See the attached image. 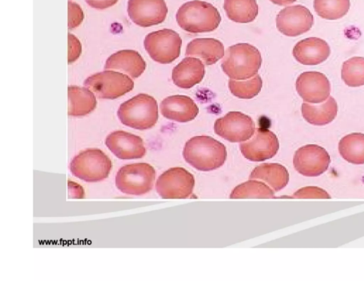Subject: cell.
Instances as JSON below:
<instances>
[{
    "mask_svg": "<svg viewBox=\"0 0 364 281\" xmlns=\"http://www.w3.org/2000/svg\"><path fill=\"white\" fill-rule=\"evenodd\" d=\"M279 147L274 133L267 129L257 128L253 137L242 142L240 149L242 155L250 161H261L273 157Z\"/></svg>",
    "mask_w": 364,
    "mask_h": 281,
    "instance_id": "cell-13",
    "label": "cell"
},
{
    "mask_svg": "<svg viewBox=\"0 0 364 281\" xmlns=\"http://www.w3.org/2000/svg\"><path fill=\"white\" fill-rule=\"evenodd\" d=\"M185 160L195 169L209 171L220 167L225 161V147L209 136H196L188 139L183 148Z\"/></svg>",
    "mask_w": 364,
    "mask_h": 281,
    "instance_id": "cell-1",
    "label": "cell"
},
{
    "mask_svg": "<svg viewBox=\"0 0 364 281\" xmlns=\"http://www.w3.org/2000/svg\"><path fill=\"white\" fill-rule=\"evenodd\" d=\"M118 0H85L87 4L92 8L105 9L117 3Z\"/></svg>",
    "mask_w": 364,
    "mask_h": 281,
    "instance_id": "cell-34",
    "label": "cell"
},
{
    "mask_svg": "<svg viewBox=\"0 0 364 281\" xmlns=\"http://www.w3.org/2000/svg\"><path fill=\"white\" fill-rule=\"evenodd\" d=\"M84 85L102 99H115L131 91L133 80L121 73L106 70L88 77Z\"/></svg>",
    "mask_w": 364,
    "mask_h": 281,
    "instance_id": "cell-8",
    "label": "cell"
},
{
    "mask_svg": "<svg viewBox=\"0 0 364 281\" xmlns=\"http://www.w3.org/2000/svg\"><path fill=\"white\" fill-rule=\"evenodd\" d=\"M195 185L192 174L181 167L164 171L156 182V189L163 198H185L191 196Z\"/></svg>",
    "mask_w": 364,
    "mask_h": 281,
    "instance_id": "cell-9",
    "label": "cell"
},
{
    "mask_svg": "<svg viewBox=\"0 0 364 281\" xmlns=\"http://www.w3.org/2000/svg\"><path fill=\"white\" fill-rule=\"evenodd\" d=\"M155 176V170L150 164H129L119 169L115 177V185L124 193L140 196L151 190Z\"/></svg>",
    "mask_w": 364,
    "mask_h": 281,
    "instance_id": "cell-6",
    "label": "cell"
},
{
    "mask_svg": "<svg viewBox=\"0 0 364 281\" xmlns=\"http://www.w3.org/2000/svg\"><path fill=\"white\" fill-rule=\"evenodd\" d=\"M337 112V102L331 96L319 105L306 102L301 105L303 117L314 125L321 126L331 122L336 117Z\"/></svg>",
    "mask_w": 364,
    "mask_h": 281,
    "instance_id": "cell-22",
    "label": "cell"
},
{
    "mask_svg": "<svg viewBox=\"0 0 364 281\" xmlns=\"http://www.w3.org/2000/svg\"><path fill=\"white\" fill-rule=\"evenodd\" d=\"M296 60L306 65H316L326 60L330 53V46L324 40L310 37L299 41L292 51Z\"/></svg>",
    "mask_w": 364,
    "mask_h": 281,
    "instance_id": "cell-17",
    "label": "cell"
},
{
    "mask_svg": "<svg viewBox=\"0 0 364 281\" xmlns=\"http://www.w3.org/2000/svg\"><path fill=\"white\" fill-rule=\"evenodd\" d=\"M250 179L262 180L274 191H278L288 184L289 173L280 164L266 163L255 167L250 174Z\"/></svg>",
    "mask_w": 364,
    "mask_h": 281,
    "instance_id": "cell-23",
    "label": "cell"
},
{
    "mask_svg": "<svg viewBox=\"0 0 364 281\" xmlns=\"http://www.w3.org/2000/svg\"><path fill=\"white\" fill-rule=\"evenodd\" d=\"M341 157L354 164H364V134L354 132L344 136L338 143Z\"/></svg>",
    "mask_w": 364,
    "mask_h": 281,
    "instance_id": "cell-26",
    "label": "cell"
},
{
    "mask_svg": "<svg viewBox=\"0 0 364 281\" xmlns=\"http://www.w3.org/2000/svg\"><path fill=\"white\" fill-rule=\"evenodd\" d=\"M117 116L122 124L129 127L139 130L150 129L158 120L157 102L147 94H138L121 104Z\"/></svg>",
    "mask_w": 364,
    "mask_h": 281,
    "instance_id": "cell-4",
    "label": "cell"
},
{
    "mask_svg": "<svg viewBox=\"0 0 364 281\" xmlns=\"http://www.w3.org/2000/svg\"><path fill=\"white\" fill-rule=\"evenodd\" d=\"M105 69L119 70L133 78L140 76L146 68V63L134 50H122L111 55L107 60Z\"/></svg>",
    "mask_w": 364,
    "mask_h": 281,
    "instance_id": "cell-20",
    "label": "cell"
},
{
    "mask_svg": "<svg viewBox=\"0 0 364 281\" xmlns=\"http://www.w3.org/2000/svg\"><path fill=\"white\" fill-rule=\"evenodd\" d=\"M182 40L178 33L164 28L146 36L144 46L150 57L155 61L168 64L178 58Z\"/></svg>",
    "mask_w": 364,
    "mask_h": 281,
    "instance_id": "cell-7",
    "label": "cell"
},
{
    "mask_svg": "<svg viewBox=\"0 0 364 281\" xmlns=\"http://www.w3.org/2000/svg\"><path fill=\"white\" fill-rule=\"evenodd\" d=\"M296 89L304 101L318 104L328 98L331 84L324 74L317 71H306L297 78Z\"/></svg>",
    "mask_w": 364,
    "mask_h": 281,
    "instance_id": "cell-15",
    "label": "cell"
},
{
    "mask_svg": "<svg viewBox=\"0 0 364 281\" xmlns=\"http://www.w3.org/2000/svg\"><path fill=\"white\" fill-rule=\"evenodd\" d=\"M316 14L327 20H336L344 16L350 9L349 0H314Z\"/></svg>",
    "mask_w": 364,
    "mask_h": 281,
    "instance_id": "cell-27",
    "label": "cell"
},
{
    "mask_svg": "<svg viewBox=\"0 0 364 281\" xmlns=\"http://www.w3.org/2000/svg\"><path fill=\"white\" fill-rule=\"evenodd\" d=\"M221 67L230 78L245 80L256 75L262 64L259 50L247 43H236L228 48Z\"/></svg>",
    "mask_w": 364,
    "mask_h": 281,
    "instance_id": "cell-2",
    "label": "cell"
},
{
    "mask_svg": "<svg viewBox=\"0 0 364 281\" xmlns=\"http://www.w3.org/2000/svg\"><path fill=\"white\" fill-rule=\"evenodd\" d=\"M162 115L178 122L193 120L198 114L199 109L188 96L176 95L166 97L160 104Z\"/></svg>",
    "mask_w": 364,
    "mask_h": 281,
    "instance_id": "cell-18",
    "label": "cell"
},
{
    "mask_svg": "<svg viewBox=\"0 0 364 281\" xmlns=\"http://www.w3.org/2000/svg\"><path fill=\"white\" fill-rule=\"evenodd\" d=\"M83 19V13L80 7L75 3L68 2V28L70 29L78 26Z\"/></svg>",
    "mask_w": 364,
    "mask_h": 281,
    "instance_id": "cell-32",
    "label": "cell"
},
{
    "mask_svg": "<svg viewBox=\"0 0 364 281\" xmlns=\"http://www.w3.org/2000/svg\"><path fill=\"white\" fill-rule=\"evenodd\" d=\"M277 29L291 37L299 36L311 29L314 16L311 11L301 5H294L282 9L277 16Z\"/></svg>",
    "mask_w": 364,
    "mask_h": 281,
    "instance_id": "cell-12",
    "label": "cell"
},
{
    "mask_svg": "<svg viewBox=\"0 0 364 281\" xmlns=\"http://www.w3.org/2000/svg\"><path fill=\"white\" fill-rule=\"evenodd\" d=\"M231 198H274V191L262 182L250 180L236 186L231 192Z\"/></svg>",
    "mask_w": 364,
    "mask_h": 281,
    "instance_id": "cell-28",
    "label": "cell"
},
{
    "mask_svg": "<svg viewBox=\"0 0 364 281\" xmlns=\"http://www.w3.org/2000/svg\"><path fill=\"white\" fill-rule=\"evenodd\" d=\"M341 78L350 87L364 85V58L353 57L343 62Z\"/></svg>",
    "mask_w": 364,
    "mask_h": 281,
    "instance_id": "cell-29",
    "label": "cell"
},
{
    "mask_svg": "<svg viewBox=\"0 0 364 281\" xmlns=\"http://www.w3.org/2000/svg\"><path fill=\"white\" fill-rule=\"evenodd\" d=\"M111 169V160L99 149H87L80 152L70 164L72 174L86 182L104 180Z\"/></svg>",
    "mask_w": 364,
    "mask_h": 281,
    "instance_id": "cell-5",
    "label": "cell"
},
{
    "mask_svg": "<svg viewBox=\"0 0 364 281\" xmlns=\"http://www.w3.org/2000/svg\"><path fill=\"white\" fill-rule=\"evenodd\" d=\"M68 91V115L80 117L90 113L97 105V100L93 92L85 88L69 86Z\"/></svg>",
    "mask_w": 364,
    "mask_h": 281,
    "instance_id": "cell-24",
    "label": "cell"
},
{
    "mask_svg": "<svg viewBox=\"0 0 364 281\" xmlns=\"http://www.w3.org/2000/svg\"><path fill=\"white\" fill-rule=\"evenodd\" d=\"M223 7L228 17L237 23L253 21L259 11L256 0H225Z\"/></svg>",
    "mask_w": 364,
    "mask_h": 281,
    "instance_id": "cell-25",
    "label": "cell"
},
{
    "mask_svg": "<svg viewBox=\"0 0 364 281\" xmlns=\"http://www.w3.org/2000/svg\"><path fill=\"white\" fill-rule=\"evenodd\" d=\"M176 21L182 29L189 33L210 32L219 26L221 16L211 4L193 0L179 7Z\"/></svg>",
    "mask_w": 364,
    "mask_h": 281,
    "instance_id": "cell-3",
    "label": "cell"
},
{
    "mask_svg": "<svg viewBox=\"0 0 364 281\" xmlns=\"http://www.w3.org/2000/svg\"><path fill=\"white\" fill-rule=\"evenodd\" d=\"M205 75L202 61L193 57H186L172 70L173 83L183 89H190L200 83Z\"/></svg>",
    "mask_w": 364,
    "mask_h": 281,
    "instance_id": "cell-19",
    "label": "cell"
},
{
    "mask_svg": "<svg viewBox=\"0 0 364 281\" xmlns=\"http://www.w3.org/2000/svg\"><path fill=\"white\" fill-rule=\"evenodd\" d=\"M127 12L134 23L149 27L162 23L168 9L164 0H129Z\"/></svg>",
    "mask_w": 364,
    "mask_h": 281,
    "instance_id": "cell-14",
    "label": "cell"
},
{
    "mask_svg": "<svg viewBox=\"0 0 364 281\" xmlns=\"http://www.w3.org/2000/svg\"><path fill=\"white\" fill-rule=\"evenodd\" d=\"M214 131L229 142H241L252 137L255 132V125L250 116L241 112L232 111L215 120Z\"/></svg>",
    "mask_w": 364,
    "mask_h": 281,
    "instance_id": "cell-10",
    "label": "cell"
},
{
    "mask_svg": "<svg viewBox=\"0 0 364 281\" xmlns=\"http://www.w3.org/2000/svg\"><path fill=\"white\" fill-rule=\"evenodd\" d=\"M186 55L200 58L207 65H213L225 55L223 44L215 38H196L186 46Z\"/></svg>",
    "mask_w": 364,
    "mask_h": 281,
    "instance_id": "cell-21",
    "label": "cell"
},
{
    "mask_svg": "<svg viewBox=\"0 0 364 281\" xmlns=\"http://www.w3.org/2000/svg\"><path fill=\"white\" fill-rule=\"evenodd\" d=\"M228 87L234 96L241 99H251L260 92L262 88V80L259 75L240 81L230 79Z\"/></svg>",
    "mask_w": 364,
    "mask_h": 281,
    "instance_id": "cell-30",
    "label": "cell"
},
{
    "mask_svg": "<svg viewBox=\"0 0 364 281\" xmlns=\"http://www.w3.org/2000/svg\"><path fill=\"white\" fill-rule=\"evenodd\" d=\"M291 198H330V195L323 189L316 186H307L299 189Z\"/></svg>",
    "mask_w": 364,
    "mask_h": 281,
    "instance_id": "cell-31",
    "label": "cell"
},
{
    "mask_svg": "<svg viewBox=\"0 0 364 281\" xmlns=\"http://www.w3.org/2000/svg\"><path fill=\"white\" fill-rule=\"evenodd\" d=\"M68 63L74 62L81 53V45L78 39L68 33Z\"/></svg>",
    "mask_w": 364,
    "mask_h": 281,
    "instance_id": "cell-33",
    "label": "cell"
},
{
    "mask_svg": "<svg viewBox=\"0 0 364 281\" xmlns=\"http://www.w3.org/2000/svg\"><path fill=\"white\" fill-rule=\"evenodd\" d=\"M331 159L326 150L317 144L299 148L294 156L295 169L305 176H318L327 170Z\"/></svg>",
    "mask_w": 364,
    "mask_h": 281,
    "instance_id": "cell-11",
    "label": "cell"
},
{
    "mask_svg": "<svg viewBox=\"0 0 364 281\" xmlns=\"http://www.w3.org/2000/svg\"><path fill=\"white\" fill-rule=\"evenodd\" d=\"M273 4L279 5V6H285L295 2L296 0H269Z\"/></svg>",
    "mask_w": 364,
    "mask_h": 281,
    "instance_id": "cell-35",
    "label": "cell"
},
{
    "mask_svg": "<svg viewBox=\"0 0 364 281\" xmlns=\"http://www.w3.org/2000/svg\"><path fill=\"white\" fill-rule=\"evenodd\" d=\"M105 144L120 159H139L146 154L142 139L124 131L110 133L105 139Z\"/></svg>",
    "mask_w": 364,
    "mask_h": 281,
    "instance_id": "cell-16",
    "label": "cell"
}]
</instances>
